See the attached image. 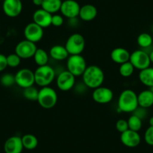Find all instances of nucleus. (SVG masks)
Masks as SVG:
<instances>
[{
    "instance_id": "nucleus-38",
    "label": "nucleus",
    "mask_w": 153,
    "mask_h": 153,
    "mask_svg": "<svg viewBox=\"0 0 153 153\" xmlns=\"http://www.w3.org/2000/svg\"><path fill=\"white\" fill-rule=\"evenodd\" d=\"M43 0H32V3L34 5L38 7H42Z\"/></svg>"
},
{
    "instance_id": "nucleus-10",
    "label": "nucleus",
    "mask_w": 153,
    "mask_h": 153,
    "mask_svg": "<svg viewBox=\"0 0 153 153\" xmlns=\"http://www.w3.org/2000/svg\"><path fill=\"white\" fill-rule=\"evenodd\" d=\"M37 49L38 48L36 44L25 39L16 45L15 53L18 55L22 59H28L33 58Z\"/></svg>"
},
{
    "instance_id": "nucleus-5",
    "label": "nucleus",
    "mask_w": 153,
    "mask_h": 153,
    "mask_svg": "<svg viewBox=\"0 0 153 153\" xmlns=\"http://www.w3.org/2000/svg\"><path fill=\"white\" fill-rule=\"evenodd\" d=\"M85 46H86L85 38L80 33H74L71 35L65 45L69 56L81 54L84 51Z\"/></svg>"
},
{
    "instance_id": "nucleus-6",
    "label": "nucleus",
    "mask_w": 153,
    "mask_h": 153,
    "mask_svg": "<svg viewBox=\"0 0 153 153\" xmlns=\"http://www.w3.org/2000/svg\"><path fill=\"white\" fill-rule=\"evenodd\" d=\"M66 67L67 70L76 77L83 75L87 68V65L84 57L80 54V55L69 56L68 58L67 59Z\"/></svg>"
},
{
    "instance_id": "nucleus-2",
    "label": "nucleus",
    "mask_w": 153,
    "mask_h": 153,
    "mask_svg": "<svg viewBox=\"0 0 153 153\" xmlns=\"http://www.w3.org/2000/svg\"><path fill=\"white\" fill-rule=\"evenodd\" d=\"M118 109L123 113H133L138 107L137 94L132 89H125L118 98Z\"/></svg>"
},
{
    "instance_id": "nucleus-18",
    "label": "nucleus",
    "mask_w": 153,
    "mask_h": 153,
    "mask_svg": "<svg viewBox=\"0 0 153 153\" xmlns=\"http://www.w3.org/2000/svg\"><path fill=\"white\" fill-rule=\"evenodd\" d=\"M98 15V10L95 5L92 4H86L80 7L79 12V18L85 22H89L95 20Z\"/></svg>"
},
{
    "instance_id": "nucleus-20",
    "label": "nucleus",
    "mask_w": 153,
    "mask_h": 153,
    "mask_svg": "<svg viewBox=\"0 0 153 153\" xmlns=\"http://www.w3.org/2000/svg\"><path fill=\"white\" fill-rule=\"evenodd\" d=\"M50 56L56 61H64L67 59L69 56V54L66 50L65 47L62 45H54L50 50Z\"/></svg>"
},
{
    "instance_id": "nucleus-41",
    "label": "nucleus",
    "mask_w": 153,
    "mask_h": 153,
    "mask_svg": "<svg viewBox=\"0 0 153 153\" xmlns=\"http://www.w3.org/2000/svg\"><path fill=\"white\" fill-rule=\"evenodd\" d=\"M149 90L151 91V92H152V94H153V86H152V87H149Z\"/></svg>"
},
{
    "instance_id": "nucleus-3",
    "label": "nucleus",
    "mask_w": 153,
    "mask_h": 153,
    "mask_svg": "<svg viewBox=\"0 0 153 153\" xmlns=\"http://www.w3.org/2000/svg\"><path fill=\"white\" fill-rule=\"evenodd\" d=\"M35 83L41 88L49 86L56 77V72L52 66L49 65L38 66L34 71Z\"/></svg>"
},
{
    "instance_id": "nucleus-26",
    "label": "nucleus",
    "mask_w": 153,
    "mask_h": 153,
    "mask_svg": "<svg viewBox=\"0 0 153 153\" xmlns=\"http://www.w3.org/2000/svg\"><path fill=\"white\" fill-rule=\"evenodd\" d=\"M137 45L142 48V50H145L152 47L153 38L150 34L146 33V32H143L137 36Z\"/></svg>"
},
{
    "instance_id": "nucleus-1",
    "label": "nucleus",
    "mask_w": 153,
    "mask_h": 153,
    "mask_svg": "<svg viewBox=\"0 0 153 153\" xmlns=\"http://www.w3.org/2000/svg\"><path fill=\"white\" fill-rule=\"evenodd\" d=\"M82 81L89 89H96L102 86L104 81V73L98 65H91L87 66L82 75Z\"/></svg>"
},
{
    "instance_id": "nucleus-43",
    "label": "nucleus",
    "mask_w": 153,
    "mask_h": 153,
    "mask_svg": "<svg viewBox=\"0 0 153 153\" xmlns=\"http://www.w3.org/2000/svg\"><path fill=\"white\" fill-rule=\"evenodd\" d=\"M1 1H5V0H1Z\"/></svg>"
},
{
    "instance_id": "nucleus-27",
    "label": "nucleus",
    "mask_w": 153,
    "mask_h": 153,
    "mask_svg": "<svg viewBox=\"0 0 153 153\" xmlns=\"http://www.w3.org/2000/svg\"><path fill=\"white\" fill-rule=\"evenodd\" d=\"M127 121L128 125V128L130 130L138 132L142 128L143 120H141L139 117H137L135 115H131V117H129Z\"/></svg>"
},
{
    "instance_id": "nucleus-17",
    "label": "nucleus",
    "mask_w": 153,
    "mask_h": 153,
    "mask_svg": "<svg viewBox=\"0 0 153 153\" xmlns=\"http://www.w3.org/2000/svg\"><path fill=\"white\" fill-rule=\"evenodd\" d=\"M23 149L22 139L19 136L10 137L4 144L5 153H22Z\"/></svg>"
},
{
    "instance_id": "nucleus-22",
    "label": "nucleus",
    "mask_w": 153,
    "mask_h": 153,
    "mask_svg": "<svg viewBox=\"0 0 153 153\" xmlns=\"http://www.w3.org/2000/svg\"><path fill=\"white\" fill-rule=\"evenodd\" d=\"M140 83L148 88L153 86V67L146 68L140 71L138 75Z\"/></svg>"
},
{
    "instance_id": "nucleus-7",
    "label": "nucleus",
    "mask_w": 153,
    "mask_h": 153,
    "mask_svg": "<svg viewBox=\"0 0 153 153\" xmlns=\"http://www.w3.org/2000/svg\"><path fill=\"white\" fill-rule=\"evenodd\" d=\"M129 62L133 65L135 69L143 70L149 67L151 65L149 53L143 50H137L131 53Z\"/></svg>"
},
{
    "instance_id": "nucleus-33",
    "label": "nucleus",
    "mask_w": 153,
    "mask_h": 153,
    "mask_svg": "<svg viewBox=\"0 0 153 153\" xmlns=\"http://www.w3.org/2000/svg\"><path fill=\"white\" fill-rule=\"evenodd\" d=\"M64 23V17L62 14H54L52 15L51 25L55 27H59Z\"/></svg>"
},
{
    "instance_id": "nucleus-42",
    "label": "nucleus",
    "mask_w": 153,
    "mask_h": 153,
    "mask_svg": "<svg viewBox=\"0 0 153 153\" xmlns=\"http://www.w3.org/2000/svg\"><path fill=\"white\" fill-rule=\"evenodd\" d=\"M151 30H152V33H153V25H152V29H151Z\"/></svg>"
},
{
    "instance_id": "nucleus-14",
    "label": "nucleus",
    "mask_w": 153,
    "mask_h": 153,
    "mask_svg": "<svg viewBox=\"0 0 153 153\" xmlns=\"http://www.w3.org/2000/svg\"><path fill=\"white\" fill-rule=\"evenodd\" d=\"M92 97L95 102L100 104H106L111 102L113 100V92L110 88L101 86L94 89Z\"/></svg>"
},
{
    "instance_id": "nucleus-8",
    "label": "nucleus",
    "mask_w": 153,
    "mask_h": 153,
    "mask_svg": "<svg viewBox=\"0 0 153 153\" xmlns=\"http://www.w3.org/2000/svg\"><path fill=\"white\" fill-rule=\"evenodd\" d=\"M76 83V76L68 70L62 71L56 75V86L59 90L68 92L72 89Z\"/></svg>"
},
{
    "instance_id": "nucleus-24",
    "label": "nucleus",
    "mask_w": 153,
    "mask_h": 153,
    "mask_svg": "<svg viewBox=\"0 0 153 153\" xmlns=\"http://www.w3.org/2000/svg\"><path fill=\"white\" fill-rule=\"evenodd\" d=\"M34 61L38 66H43L48 65L49 62V54L45 50L38 48L33 56Z\"/></svg>"
},
{
    "instance_id": "nucleus-40",
    "label": "nucleus",
    "mask_w": 153,
    "mask_h": 153,
    "mask_svg": "<svg viewBox=\"0 0 153 153\" xmlns=\"http://www.w3.org/2000/svg\"><path fill=\"white\" fill-rule=\"evenodd\" d=\"M149 126H153V117H151L149 119Z\"/></svg>"
},
{
    "instance_id": "nucleus-19",
    "label": "nucleus",
    "mask_w": 153,
    "mask_h": 153,
    "mask_svg": "<svg viewBox=\"0 0 153 153\" xmlns=\"http://www.w3.org/2000/svg\"><path fill=\"white\" fill-rule=\"evenodd\" d=\"M131 53L128 50L123 48H114L110 53V59L117 64L121 65L129 61Z\"/></svg>"
},
{
    "instance_id": "nucleus-15",
    "label": "nucleus",
    "mask_w": 153,
    "mask_h": 153,
    "mask_svg": "<svg viewBox=\"0 0 153 153\" xmlns=\"http://www.w3.org/2000/svg\"><path fill=\"white\" fill-rule=\"evenodd\" d=\"M120 140L122 143L128 148H134L140 145L141 142V137L137 131L128 129L120 135Z\"/></svg>"
},
{
    "instance_id": "nucleus-34",
    "label": "nucleus",
    "mask_w": 153,
    "mask_h": 153,
    "mask_svg": "<svg viewBox=\"0 0 153 153\" xmlns=\"http://www.w3.org/2000/svg\"><path fill=\"white\" fill-rule=\"evenodd\" d=\"M144 140L146 144L153 146V126H149L144 134Z\"/></svg>"
},
{
    "instance_id": "nucleus-35",
    "label": "nucleus",
    "mask_w": 153,
    "mask_h": 153,
    "mask_svg": "<svg viewBox=\"0 0 153 153\" xmlns=\"http://www.w3.org/2000/svg\"><path fill=\"white\" fill-rule=\"evenodd\" d=\"M132 114L135 115L137 117H139L141 120H143L147 117V109L138 106L137 108L132 113Z\"/></svg>"
},
{
    "instance_id": "nucleus-21",
    "label": "nucleus",
    "mask_w": 153,
    "mask_h": 153,
    "mask_svg": "<svg viewBox=\"0 0 153 153\" xmlns=\"http://www.w3.org/2000/svg\"><path fill=\"white\" fill-rule=\"evenodd\" d=\"M138 105L148 109L153 105V94L149 89L142 91L137 95Z\"/></svg>"
},
{
    "instance_id": "nucleus-4",
    "label": "nucleus",
    "mask_w": 153,
    "mask_h": 153,
    "mask_svg": "<svg viewBox=\"0 0 153 153\" xmlns=\"http://www.w3.org/2000/svg\"><path fill=\"white\" fill-rule=\"evenodd\" d=\"M58 101V95L54 89L50 86L41 88L38 92L37 102L44 109L50 110L54 107Z\"/></svg>"
},
{
    "instance_id": "nucleus-9",
    "label": "nucleus",
    "mask_w": 153,
    "mask_h": 153,
    "mask_svg": "<svg viewBox=\"0 0 153 153\" xmlns=\"http://www.w3.org/2000/svg\"><path fill=\"white\" fill-rule=\"evenodd\" d=\"M15 83L22 89L34 86L35 84V74L29 68H21L15 74Z\"/></svg>"
},
{
    "instance_id": "nucleus-11",
    "label": "nucleus",
    "mask_w": 153,
    "mask_h": 153,
    "mask_svg": "<svg viewBox=\"0 0 153 153\" xmlns=\"http://www.w3.org/2000/svg\"><path fill=\"white\" fill-rule=\"evenodd\" d=\"M23 33L26 40L36 44L40 42L43 38L44 29L34 22H32L26 25L24 28Z\"/></svg>"
},
{
    "instance_id": "nucleus-16",
    "label": "nucleus",
    "mask_w": 153,
    "mask_h": 153,
    "mask_svg": "<svg viewBox=\"0 0 153 153\" xmlns=\"http://www.w3.org/2000/svg\"><path fill=\"white\" fill-rule=\"evenodd\" d=\"M53 14L44 10L43 8H38L32 15V20L34 23L40 26L43 29L49 27L51 26V20H52Z\"/></svg>"
},
{
    "instance_id": "nucleus-30",
    "label": "nucleus",
    "mask_w": 153,
    "mask_h": 153,
    "mask_svg": "<svg viewBox=\"0 0 153 153\" xmlns=\"http://www.w3.org/2000/svg\"><path fill=\"white\" fill-rule=\"evenodd\" d=\"M0 83L5 87H10L15 84V76L12 74H5L0 78Z\"/></svg>"
},
{
    "instance_id": "nucleus-23",
    "label": "nucleus",
    "mask_w": 153,
    "mask_h": 153,
    "mask_svg": "<svg viewBox=\"0 0 153 153\" xmlns=\"http://www.w3.org/2000/svg\"><path fill=\"white\" fill-rule=\"evenodd\" d=\"M62 2V0H43L41 8L51 14H57L60 11Z\"/></svg>"
},
{
    "instance_id": "nucleus-13",
    "label": "nucleus",
    "mask_w": 153,
    "mask_h": 153,
    "mask_svg": "<svg viewBox=\"0 0 153 153\" xmlns=\"http://www.w3.org/2000/svg\"><path fill=\"white\" fill-rule=\"evenodd\" d=\"M2 10L8 17H17L23 11V2L21 0H5L2 3Z\"/></svg>"
},
{
    "instance_id": "nucleus-37",
    "label": "nucleus",
    "mask_w": 153,
    "mask_h": 153,
    "mask_svg": "<svg viewBox=\"0 0 153 153\" xmlns=\"http://www.w3.org/2000/svg\"><path fill=\"white\" fill-rule=\"evenodd\" d=\"M8 67L7 64V56L3 54L0 53V72L3 71Z\"/></svg>"
},
{
    "instance_id": "nucleus-39",
    "label": "nucleus",
    "mask_w": 153,
    "mask_h": 153,
    "mask_svg": "<svg viewBox=\"0 0 153 153\" xmlns=\"http://www.w3.org/2000/svg\"><path fill=\"white\" fill-rule=\"evenodd\" d=\"M149 56L150 62H151V63H152L153 64V49L152 50V51H150L149 53Z\"/></svg>"
},
{
    "instance_id": "nucleus-32",
    "label": "nucleus",
    "mask_w": 153,
    "mask_h": 153,
    "mask_svg": "<svg viewBox=\"0 0 153 153\" xmlns=\"http://www.w3.org/2000/svg\"><path fill=\"white\" fill-rule=\"evenodd\" d=\"M116 129L117 130V131H119L120 133H123L126 131L128 130V121L126 120H117V122L116 123Z\"/></svg>"
},
{
    "instance_id": "nucleus-12",
    "label": "nucleus",
    "mask_w": 153,
    "mask_h": 153,
    "mask_svg": "<svg viewBox=\"0 0 153 153\" xmlns=\"http://www.w3.org/2000/svg\"><path fill=\"white\" fill-rule=\"evenodd\" d=\"M80 5L76 0H64L62 2L60 12L63 17L67 19L78 17Z\"/></svg>"
},
{
    "instance_id": "nucleus-25",
    "label": "nucleus",
    "mask_w": 153,
    "mask_h": 153,
    "mask_svg": "<svg viewBox=\"0 0 153 153\" xmlns=\"http://www.w3.org/2000/svg\"><path fill=\"white\" fill-rule=\"evenodd\" d=\"M23 148L27 150H33L38 146V138L32 134H26L21 137Z\"/></svg>"
},
{
    "instance_id": "nucleus-28",
    "label": "nucleus",
    "mask_w": 153,
    "mask_h": 153,
    "mask_svg": "<svg viewBox=\"0 0 153 153\" xmlns=\"http://www.w3.org/2000/svg\"><path fill=\"white\" fill-rule=\"evenodd\" d=\"M38 92H39V90L36 87L32 86L23 89V95L26 100H29L31 101H37L38 97Z\"/></svg>"
},
{
    "instance_id": "nucleus-31",
    "label": "nucleus",
    "mask_w": 153,
    "mask_h": 153,
    "mask_svg": "<svg viewBox=\"0 0 153 153\" xmlns=\"http://www.w3.org/2000/svg\"><path fill=\"white\" fill-rule=\"evenodd\" d=\"M21 59H22L15 53H11L7 56V64H8V67L17 68L21 63Z\"/></svg>"
},
{
    "instance_id": "nucleus-29",
    "label": "nucleus",
    "mask_w": 153,
    "mask_h": 153,
    "mask_svg": "<svg viewBox=\"0 0 153 153\" xmlns=\"http://www.w3.org/2000/svg\"><path fill=\"white\" fill-rule=\"evenodd\" d=\"M134 69L133 65L130 62L128 61L120 65L119 72H120V74L123 77H129L133 74Z\"/></svg>"
},
{
    "instance_id": "nucleus-36",
    "label": "nucleus",
    "mask_w": 153,
    "mask_h": 153,
    "mask_svg": "<svg viewBox=\"0 0 153 153\" xmlns=\"http://www.w3.org/2000/svg\"><path fill=\"white\" fill-rule=\"evenodd\" d=\"M73 89H74L75 92H76V93L84 94L85 92L87 91V89H89V88L86 86V84H85L83 81H81L78 82L77 83H75Z\"/></svg>"
}]
</instances>
